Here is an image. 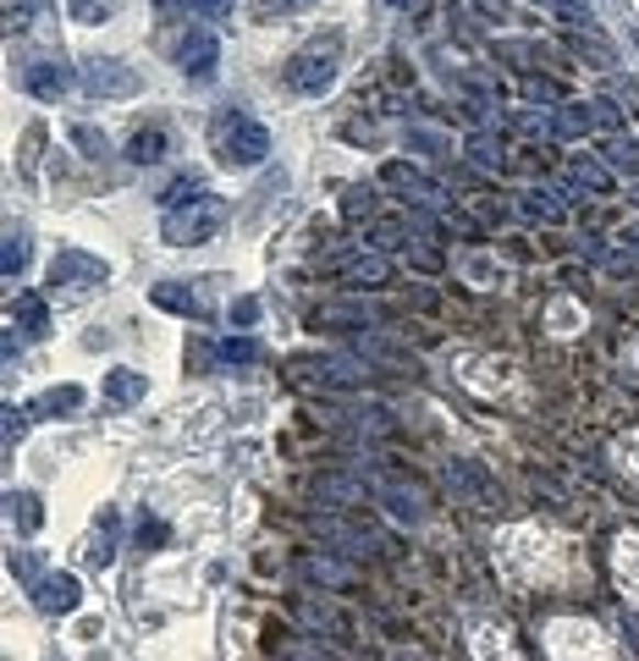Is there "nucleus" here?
Segmentation results:
<instances>
[{"label":"nucleus","mask_w":639,"mask_h":661,"mask_svg":"<svg viewBox=\"0 0 639 661\" xmlns=\"http://www.w3.org/2000/svg\"><path fill=\"white\" fill-rule=\"evenodd\" d=\"M210 138H215V160L232 166V171H254L270 155V127L243 116V111H221L210 122Z\"/></svg>","instance_id":"1"},{"label":"nucleus","mask_w":639,"mask_h":661,"mask_svg":"<svg viewBox=\"0 0 639 661\" xmlns=\"http://www.w3.org/2000/svg\"><path fill=\"white\" fill-rule=\"evenodd\" d=\"M221 221H226V199H215L210 188H199L193 199H182L177 210H166L160 237H166L171 248H199V243H210V237L221 232Z\"/></svg>","instance_id":"2"},{"label":"nucleus","mask_w":639,"mask_h":661,"mask_svg":"<svg viewBox=\"0 0 639 661\" xmlns=\"http://www.w3.org/2000/svg\"><path fill=\"white\" fill-rule=\"evenodd\" d=\"M337 67H343V40L332 34L326 45H309L287 61V89L292 94H326L337 83Z\"/></svg>","instance_id":"3"},{"label":"nucleus","mask_w":639,"mask_h":661,"mask_svg":"<svg viewBox=\"0 0 639 661\" xmlns=\"http://www.w3.org/2000/svg\"><path fill=\"white\" fill-rule=\"evenodd\" d=\"M111 281V265L100 259V254H89V248H56V259H51V287H61V292H89V287H105Z\"/></svg>","instance_id":"4"},{"label":"nucleus","mask_w":639,"mask_h":661,"mask_svg":"<svg viewBox=\"0 0 639 661\" xmlns=\"http://www.w3.org/2000/svg\"><path fill=\"white\" fill-rule=\"evenodd\" d=\"M78 83H83L94 100H127V94H138V72H133L127 61H111V56H94V61L78 72Z\"/></svg>","instance_id":"5"},{"label":"nucleus","mask_w":639,"mask_h":661,"mask_svg":"<svg viewBox=\"0 0 639 661\" xmlns=\"http://www.w3.org/2000/svg\"><path fill=\"white\" fill-rule=\"evenodd\" d=\"M381 188H392V193H403V199H414V204H447V188L436 182V177H425L419 166H408V160H386L381 166Z\"/></svg>","instance_id":"6"},{"label":"nucleus","mask_w":639,"mask_h":661,"mask_svg":"<svg viewBox=\"0 0 639 661\" xmlns=\"http://www.w3.org/2000/svg\"><path fill=\"white\" fill-rule=\"evenodd\" d=\"M177 67H182V78L210 83L215 67H221V45H215V34H210V29H188V34L177 40Z\"/></svg>","instance_id":"7"},{"label":"nucleus","mask_w":639,"mask_h":661,"mask_svg":"<svg viewBox=\"0 0 639 661\" xmlns=\"http://www.w3.org/2000/svg\"><path fill=\"white\" fill-rule=\"evenodd\" d=\"M332 270L348 281V287H386L392 281V259L381 248H354L343 259H332Z\"/></svg>","instance_id":"8"},{"label":"nucleus","mask_w":639,"mask_h":661,"mask_svg":"<svg viewBox=\"0 0 639 661\" xmlns=\"http://www.w3.org/2000/svg\"><path fill=\"white\" fill-rule=\"evenodd\" d=\"M298 370H314L320 386H365V381H370V365H365V359H348V354H320V359H309V365H298Z\"/></svg>","instance_id":"9"},{"label":"nucleus","mask_w":639,"mask_h":661,"mask_svg":"<svg viewBox=\"0 0 639 661\" xmlns=\"http://www.w3.org/2000/svg\"><path fill=\"white\" fill-rule=\"evenodd\" d=\"M149 298H155V309H166V314H182V320H210L204 292H199V287H188V281H160V287H149Z\"/></svg>","instance_id":"10"},{"label":"nucleus","mask_w":639,"mask_h":661,"mask_svg":"<svg viewBox=\"0 0 639 661\" xmlns=\"http://www.w3.org/2000/svg\"><path fill=\"white\" fill-rule=\"evenodd\" d=\"M298 579H309V584H320V590H359V568H348V562H332V557H298Z\"/></svg>","instance_id":"11"},{"label":"nucleus","mask_w":639,"mask_h":661,"mask_svg":"<svg viewBox=\"0 0 639 661\" xmlns=\"http://www.w3.org/2000/svg\"><path fill=\"white\" fill-rule=\"evenodd\" d=\"M12 320H18L12 330H23L29 343H45V337H51V309H45L40 292H18V298H12Z\"/></svg>","instance_id":"12"},{"label":"nucleus","mask_w":639,"mask_h":661,"mask_svg":"<svg viewBox=\"0 0 639 661\" xmlns=\"http://www.w3.org/2000/svg\"><path fill=\"white\" fill-rule=\"evenodd\" d=\"M23 89H29L34 100H67V94H72V72H67L61 61H34L29 78H23Z\"/></svg>","instance_id":"13"},{"label":"nucleus","mask_w":639,"mask_h":661,"mask_svg":"<svg viewBox=\"0 0 639 661\" xmlns=\"http://www.w3.org/2000/svg\"><path fill=\"white\" fill-rule=\"evenodd\" d=\"M601 127V100L590 105V100H568L557 116H551V133L557 138H590Z\"/></svg>","instance_id":"14"},{"label":"nucleus","mask_w":639,"mask_h":661,"mask_svg":"<svg viewBox=\"0 0 639 661\" xmlns=\"http://www.w3.org/2000/svg\"><path fill=\"white\" fill-rule=\"evenodd\" d=\"M34 595H40V606H45V612H78L83 584H78L72 573H51V579H40V584H34Z\"/></svg>","instance_id":"15"},{"label":"nucleus","mask_w":639,"mask_h":661,"mask_svg":"<svg viewBox=\"0 0 639 661\" xmlns=\"http://www.w3.org/2000/svg\"><path fill=\"white\" fill-rule=\"evenodd\" d=\"M343 430H348V436H359V441H386L397 425H392V414H386V408H354V414H343Z\"/></svg>","instance_id":"16"},{"label":"nucleus","mask_w":639,"mask_h":661,"mask_svg":"<svg viewBox=\"0 0 639 661\" xmlns=\"http://www.w3.org/2000/svg\"><path fill=\"white\" fill-rule=\"evenodd\" d=\"M29 408H34V419H61V414H78V408H83V386H51V392H40Z\"/></svg>","instance_id":"17"},{"label":"nucleus","mask_w":639,"mask_h":661,"mask_svg":"<svg viewBox=\"0 0 639 661\" xmlns=\"http://www.w3.org/2000/svg\"><path fill=\"white\" fill-rule=\"evenodd\" d=\"M105 403H111V408L144 403V376H138V370H111V376H105Z\"/></svg>","instance_id":"18"},{"label":"nucleus","mask_w":639,"mask_h":661,"mask_svg":"<svg viewBox=\"0 0 639 661\" xmlns=\"http://www.w3.org/2000/svg\"><path fill=\"white\" fill-rule=\"evenodd\" d=\"M601 155H606V166H612V171H623V177H634V182H639V138L612 133V138L601 144Z\"/></svg>","instance_id":"19"},{"label":"nucleus","mask_w":639,"mask_h":661,"mask_svg":"<svg viewBox=\"0 0 639 661\" xmlns=\"http://www.w3.org/2000/svg\"><path fill=\"white\" fill-rule=\"evenodd\" d=\"M314 491H320V496H337V502H348V507H365V502L375 496L365 480H343V474H320Z\"/></svg>","instance_id":"20"},{"label":"nucleus","mask_w":639,"mask_h":661,"mask_svg":"<svg viewBox=\"0 0 639 661\" xmlns=\"http://www.w3.org/2000/svg\"><path fill=\"white\" fill-rule=\"evenodd\" d=\"M127 160H133V166H160V160H166V133H160V127L133 133V138H127Z\"/></svg>","instance_id":"21"},{"label":"nucleus","mask_w":639,"mask_h":661,"mask_svg":"<svg viewBox=\"0 0 639 661\" xmlns=\"http://www.w3.org/2000/svg\"><path fill=\"white\" fill-rule=\"evenodd\" d=\"M518 210H524L529 221H546V226H557V221L568 215V210L557 204V193H546V188H524V193H518Z\"/></svg>","instance_id":"22"},{"label":"nucleus","mask_w":639,"mask_h":661,"mask_svg":"<svg viewBox=\"0 0 639 661\" xmlns=\"http://www.w3.org/2000/svg\"><path fill=\"white\" fill-rule=\"evenodd\" d=\"M447 485H452L458 496H485V502H496V485H491L474 463H452V469H447Z\"/></svg>","instance_id":"23"},{"label":"nucleus","mask_w":639,"mask_h":661,"mask_svg":"<svg viewBox=\"0 0 639 661\" xmlns=\"http://www.w3.org/2000/svg\"><path fill=\"white\" fill-rule=\"evenodd\" d=\"M326 325H354V330H365V325H370V309H359V303H326V309H314V330H326Z\"/></svg>","instance_id":"24"},{"label":"nucleus","mask_w":639,"mask_h":661,"mask_svg":"<svg viewBox=\"0 0 639 661\" xmlns=\"http://www.w3.org/2000/svg\"><path fill=\"white\" fill-rule=\"evenodd\" d=\"M463 155H469L480 171H502V144H496L491 133H469V138H463Z\"/></svg>","instance_id":"25"},{"label":"nucleus","mask_w":639,"mask_h":661,"mask_svg":"<svg viewBox=\"0 0 639 661\" xmlns=\"http://www.w3.org/2000/svg\"><path fill=\"white\" fill-rule=\"evenodd\" d=\"M7 507H12V518H18V529H23V535H34V529L45 524V507H40V496H34V491H12V496H7Z\"/></svg>","instance_id":"26"},{"label":"nucleus","mask_w":639,"mask_h":661,"mask_svg":"<svg viewBox=\"0 0 639 661\" xmlns=\"http://www.w3.org/2000/svg\"><path fill=\"white\" fill-rule=\"evenodd\" d=\"M89 562H94V568H111V562H116V513H100V529H94Z\"/></svg>","instance_id":"27"},{"label":"nucleus","mask_w":639,"mask_h":661,"mask_svg":"<svg viewBox=\"0 0 639 661\" xmlns=\"http://www.w3.org/2000/svg\"><path fill=\"white\" fill-rule=\"evenodd\" d=\"M23 265H29V237L12 226V232H7V248H0V276L12 281V276H23Z\"/></svg>","instance_id":"28"},{"label":"nucleus","mask_w":639,"mask_h":661,"mask_svg":"<svg viewBox=\"0 0 639 661\" xmlns=\"http://www.w3.org/2000/svg\"><path fill=\"white\" fill-rule=\"evenodd\" d=\"M370 243H381V248H408V243H414V221H375Z\"/></svg>","instance_id":"29"},{"label":"nucleus","mask_w":639,"mask_h":661,"mask_svg":"<svg viewBox=\"0 0 639 661\" xmlns=\"http://www.w3.org/2000/svg\"><path fill=\"white\" fill-rule=\"evenodd\" d=\"M573 182L590 188V193H606L612 188V166H595V160H573Z\"/></svg>","instance_id":"30"},{"label":"nucleus","mask_w":639,"mask_h":661,"mask_svg":"<svg viewBox=\"0 0 639 661\" xmlns=\"http://www.w3.org/2000/svg\"><path fill=\"white\" fill-rule=\"evenodd\" d=\"M343 215L348 221H370L375 215V188H348L343 193Z\"/></svg>","instance_id":"31"},{"label":"nucleus","mask_w":639,"mask_h":661,"mask_svg":"<svg viewBox=\"0 0 639 661\" xmlns=\"http://www.w3.org/2000/svg\"><path fill=\"white\" fill-rule=\"evenodd\" d=\"M215 354H221V365H254V359H259V348H254L248 337H221Z\"/></svg>","instance_id":"32"},{"label":"nucleus","mask_w":639,"mask_h":661,"mask_svg":"<svg viewBox=\"0 0 639 661\" xmlns=\"http://www.w3.org/2000/svg\"><path fill=\"white\" fill-rule=\"evenodd\" d=\"M67 138H72L89 160H100V155H105V133H94V127H83V122H78V127H67Z\"/></svg>","instance_id":"33"},{"label":"nucleus","mask_w":639,"mask_h":661,"mask_svg":"<svg viewBox=\"0 0 639 661\" xmlns=\"http://www.w3.org/2000/svg\"><path fill=\"white\" fill-rule=\"evenodd\" d=\"M408 149H425V155H452V138H441V133H430V127H414V133H408Z\"/></svg>","instance_id":"34"},{"label":"nucleus","mask_w":639,"mask_h":661,"mask_svg":"<svg viewBox=\"0 0 639 661\" xmlns=\"http://www.w3.org/2000/svg\"><path fill=\"white\" fill-rule=\"evenodd\" d=\"M29 419H34V408H12V403L0 408V430H7V447H12V441L29 430Z\"/></svg>","instance_id":"35"},{"label":"nucleus","mask_w":639,"mask_h":661,"mask_svg":"<svg viewBox=\"0 0 639 661\" xmlns=\"http://www.w3.org/2000/svg\"><path fill=\"white\" fill-rule=\"evenodd\" d=\"M540 7H551V12L562 18V23H584V29L595 23V18L584 12V0H540Z\"/></svg>","instance_id":"36"},{"label":"nucleus","mask_w":639,"mask_h":661,"mask_svg":"<svg viewBox=\"0 0 639 661\" xmlns=\"http://www.w3.org/2000/svg\"><path fill=\"white\" fill-rule=\"evenodd\" d=\"M78 23H105L111 18V7H105V0H72V7H67Z\"/></svg>","instance_id":"37"},{"label":"nucleus","mask_w":639,"mask_h":661,"mask_svg":"<svg viewBox=\"0 0 639 661\" xmlns=\"http://www.w3.org/2000/svg\"><path fill=\"white\" fill-rule=\"evenodd\" d=\"M309 7H314V0H254V12H259V18H270V12L287 18V12H309Z\"/></svg>","instance_id":"38"},{"label":"nucleus","mask_w":639,"mask_h":661,"mask_svg":"<svg viewBox=\"0 0 639 661\" xmlns=\"http://www.w3.org/2000/svg\"><path fill=\"white\" fill-rule=\"evenodd\" d=\"M281 656H287V661H326V656H320V650H314L309 639H292V634H287V645H281Z\"/></svg>","instance_id":"39"},{"label":"nucleus","mask_w":639,"mask_h":661,"mask_svg":"<svg viewBox=\"0 0 639 661\" xmlns=\"http://www.w3.org/2000/svg\"><path fill=\"white\" fill-rule=\"evenodd\" d=\"M403 254H408V259H414V265H419V270H441V254H436V248H425V243H419V237H414V243H408V248H403Z\"/></svg>","instance_id":"40"},{"label":"nucleus","mask_w":639,"mask_h":661,"mask_svg":"<svg viewBox=\"0 0 639 661\" xmlns=\"http://www.w3.org/2000/svg\"><path fill=\"white\" fill-rule=\"evenodd\" d=\"M7 568H12V573H18L23 584H40V579H34V573H40V562H34L29 551H18V557H7Z\"/></svg>","instance_id":"41"},{"label":"nucleus","mask_w":639,"mask_h":661,"mask_svg":"<svg viewBox=\"0 0 639 661\" xmlns=\"http://www.w3.org/2000/svg\"><path fill=\"white\" fill-rule=\"evenodd\" d=\"M166 540V524L160 518H138V546H160Z\"/></svg>","instance_id":"42"},{"label":"nucleus","mask_w":639,"mask_h":661,"mask_svg":"<svg viewBox=\"0 0 639 661\" xmlns=\"http://www.w3.org/2000/svg\"><path fill=\"white\" fill-rule=\"evenodd\" d=\"M232 320H237V325H254V320H259V303H254V298H237V303H232Z\"/></svg>","instance_id":"43"},{"label":"nucleus","mask_w":639,"mask_h":661,"mask_svg":"<svg viewBox=\"0 0 639 661\" xmlns=\"http://www.w3.org/2000/svg\"><path fill=\"white\" fill-rule=\"evenodd\" d=\"M524 89H529L535 100H562V89H557V83H546V78H529Z\"/></svg>","instance_id":"44"},{"label":"nucleus","mask_w":639,"mask_h":661,"mask_svg":"<svg viewBox=\"0 0 639 661\" xmlns=\"http://www.w3.org/2000/svg\"><path fill=\"white\" fill-rule=\"evenodd\" d=\"M617 243H623V248H634V254H639V226H623V237H617Z\"/></svg>","instance_id":"45"},{"label":"nucleus","mask_w":639,"mask_h":661,"mask_svg":"<svg viewBox=\"0 0 639 661\" xmlns=\"http://www.w3.org/2000/svg\"><path fill=\"white\" fill-rule=\"evenodd\" d=\"M392 7H403V12H408V7H419V0H392Z\"/></svg>","instance_id":"46"},{"label":"nucleus","mask_w":639,"mask_h":661,"mask_svg":"<svg viewBox=\"0 0 639 661\" xmlns=\"http://www.w3.org/2000/svg\"><path fill=\"white\" fill-rule=\"evenodd\" d=\"M628 199H634V204H639V182H634V193H628Z\"/></svg>","instance_id":"47"},{"label":"nucleus","mask_w":639,"mask_h":661,"mask_svg":"<svg viewBox=\"0 0 639 661\" xmlns=\"http://www.w3.org/2000/svg\"><path fill=\"white\" fill-rule=\"evenodd\" d=\"M634 45H639V34H634Z\"/></svg>","instance_id":"48"}]
</instances>
